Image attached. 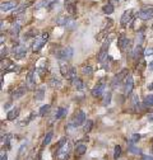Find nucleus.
Segmentation results:
<instances>
[{"mask_svg": "<svg viewBox=\"0 0 153 160\" xmlns=\"http://www.w3.org/2000/svg\"><path fill=\"white\" fill-rule=\"evenodd\" d=\"M152 28H153V24H152Z\"/></svg>", "mask_w": 153, "mask_h": 160, "instance_id": "8fccbe9b", "label": "nucleus"}, {"mask_svg": "<svg viewBox=\"0 0 153 160\" xmlns=\"http://www.w3.org/2000/svg\"><path fill=\"white\" fill-rule=\"evenodd\" d=\"M120 155H121V146L116 145V146H115V149H113V159L118 160L120 158Z\"/></svg>", "mask_w": 153, "mask_h": 160, "instance_id": "c756f323", "label": "nucleus"}, {"mask_svg": "<svg viewBox=\"0 0 153 160\" xmlns=\"http://www.w3.org/2000/svg\"><path fill=\"white\" fill-rule=\"evenodd\" d=\"M13 51H14V57L15 58H23L27 55V48L24 46H22V45L15 46L13 48Z\"/></svg>", "mask_w": 153, "mask_h": 160, "instance_id": "f8f14e48", "label": "nucleus"}, {"mask_svg": "<svg viewBox=\"0 0 153 160\" xmlns=\"http://www.w3.org/2000/svg\"><path fill=\"white\" fill-rule=\"evenodd\" d=\"M148 90H153V83H150V84H148Z\"/></svg>", "mask_w": 153, "mask_h": 160, "instance_id": "49530a36", "label": "nucleus"}, {"mask_svg": "<svg viewBox=\"0 0 153 160\" xmlns=\"http://www.w3.org/2000/svg\"><path fill=\"white\" fill-rule=\"evenodd\" d=\"M128 149H129V151H130V152H133V154H142V151H140V149H138V148H135V146H134V144H129V146H128Z\"/></svg>", "mask_w": 153, "mask_h": 160, "instance_id": "e433bc0d", "label": "nucleus"}, {"mask_svg": "<svg viewBox=\"0 0 153 160\" xmlns=\"http://www.w3.org/2000/svg\"><path fill=\"white\" fill-rule=\"evenodd\" d=\"M110 102H111V93H110V92H107V93L105 94V98H103V101H102V104L106 107V106H108V104H110Z\"/></svg>", "mask_w": 153, "mask_h": 160, "instance_id": "c9c22d12", "label": "nucleus"}, {"mask_svg": "<svg viewBox=\"0 0 153 160\" xmlns=\"http://www.w3.org/2000/svg\"><path fill=\"white\" fill-rule=\"evenodd\" d=\"M131 103H133V108H134V111H135V112L140 111V103H139V98H138V95H133V97H131Z\"/></svg>", "mask_w": 153, "mask_h": 160, "instance_id": "5701e85b", "label": "nucleus"}, {"mask_svg": "<svg viewBox=\"0 0 153 160\" xmlns=\"http://www.w3.org/2000/svg\"><path fill=\"white\" fill-rule=\"evenodd\" d=\"M152 150H153V140H152Z\"/></svg>", "mask_w": 153, "mask_h": 160, "instance_id": "09e8293b", "label": "nucleus"}, {"mask_svg": "<svg viewBox=\"0 0 153 160\" xmlns=\"http://www.w3.org/2000/svg\"><path fill=\"white\" fill-rule=\"evenodd\" d=\"M118 46H119V48H120L121 52H125V51H126V48H128V46H129V39L126 38L125 34H121V36L119 37V39H118Z\"/></svg>", "mask_w": 153, "mask_h": 160, "instance_id": "ddd939ff", "label": "nucleus"}, {"mask_svg": "<svg viewBox=\"0 0 153 160\" xmlns=\"http://www.w3.org/2000/svg\"><path fill=\"white\" fill-rule=\"evenodd\" d=\"M147 118H148V121H150V122H153V113H150V114H148V116H147Z\"/></svg>", "mask_w": 153, "mask_h": 160, "instance_id": "79ce46f5", "label": "nucleus"}, {"mask_svg": "<svg viewBox=\"0 0 153 160\" xmlns=\"http://www.w3.org/2000/svg\"><path fill=\"white\" fill-rule=\"evenodd\" d=\"M140 135L139 133H134V135H131V137L129 138V144H137L139 140H140Z\"/></svg>", "mask_w": 153, "mask_h": 160, "instance_id": "2f4dec72", "label": "nucleus"}, {"mask_svg": "<svg viewBox=\"0 0 153 160\" xmlns=\"http://www.w3.org/2000/svg\"><path fill=\"white\" fill-rule=\"evenodd\" d=\"M76 3H78V0H65V9L68 10L69 14H71V15L75 14Z\"/></svg>", "mask_w": 153, "mask_h": 160, "instance_id": "4468645a", "label": "nucleus"}, {"mask_svg": "<svg viewBox=\"0 0 153 160\" xmlns=\"http://www.w3.org/2000/svg\"><path fill=\"white\" fill-rule=\"evenodd\" d=\"M56 154H57V160H69V158H70V144L68 142L60 150H57Z\"/></svg>", "mask_w": 153, "mask_h": 160, "instance_id": "6e6552de", "label": "nucleus"}, {"mask_svg": "<svg viewBox=\"0 0 153 160\" xmlns=\"http://www.w3.org/2000/svg\"><path fill=\"white\" fill-rule=\"evenodd\" d=\"M49 111H50V106H49V104H45V106H42V107L40 108V112H38V113H40L41 117H44Z\"/></svg>", "mask_w": 153, "mask_h": 160, "instance_id": "4c0bfd02", "label": "nucleus"}, {"mask_svg": "<svg viewBox=\"0 0 153 160\" xmlns=\"http://www.w3.org/2000/svg\"><path fill=\"white\" fill-rule=\"evenodd\" d=\"M17 5H18L17 2H13V0H10V2H4V3H2V7H0V9H2L3 13H5V12L12 10V9H15Z\"/></svg>", "mask_w": 153, "mask_h": 160, "instance_id": "2eb2a0df", "label": "nucleus"}, {"mask_svg": "<svg viewBox=\"0 0 153 160\" xmlns=\"http://www.w3.org/2000/svg\"><path fill=\"white\" fill-rule=\"evenodd\" d=\"M47 39H49V32H42L41 36L37 37L34 41H33V43H32V50H33L34 52L40 51V50L44 47V45H45V42L47 41Z\"/></svg>", "mask_w": 153, "mask_h": 160, "instance_id": "7ed1b4c3", "label": "nucleus"}, {"mask_svg": "<svg viewBox=\"0 0 153 160\" xmlns=\"http://www.w3.org/2000/svg\"><path fill=\"white\" fill-rule=\"evenodd\" d=\"M103 90H105V79H101L100 82L92 88L91 94H92L94 98H97V97H101V95L103 94Z\"/></svg>", "mask_w": 153, "mask_h": 160, "instance_id": "0eeeda50", "label": "nucleus"}, {"mask_svg": "<svg viewBox=\"0 0 153 160\" xmlns=\"http://www.w3.org/2000/svg\"><path fill=\"white\" fill-rule=\"evenodd\" d=\"M49 4V0H38V2L34 3V8L36 9H40L42 7H46Z\"/></svg>", "mask_w": 153, "mask_h": 160, "instance_id": "72a5a7b5", "label": "nucleus"}, {"mask_svg": "<svg viewBox=\"0 0 153 160\" xmlns=\"http://www.w3.org/2000/svg\"><path fill=\"white\" fill-rule=\"evenodd\" d=\"M143 160H153V156H148V155H144V156H143Z\"/></svg>", "mask_w": 153, "mask_h": 160, "instance_id": "37998d69", "label": "nucleus"}, {"mask_svg": "<svg viewBox=\"0 0 153 160\" xmlns=\"http://www.w3.org/2000/svg\"><path fill=\"white\" fill-rule=\"evenodd\" d=\"M144 104L147 107H153V94H148L144 99Z\"/></svg>", "mask_w": 153, "mask_h": 160, "instance_id": "7c9ffc66", "label": "nucleus"}, {"mask_svg": "<svg viewBox=\"0 0 153 160\" xmlns=\"http://www.w3.org/2000/svg\"><path fill=\"white\" fill-rule=\"evenodd\" d=\"M112 38H113L112 34H110L108 38L105 39V42H103V45H102V47H101V50H100V52H98V55H97L98 62H105L107 58H110L108 55H107V51H108V47H110V43H111V41H112Z\"/></svg>", "mask_w": 153, "mask_h": 160, "instance_id": "f257e3e1", "label": "nucleus"}, {"mask_svg": "<svg viewBox=\"0 0 153 160\" xmlns=\"http://www.w3.org/2000/svg\"><path fill=\"white\" fill-rule=\"evenodd\" d=\"M129 74H128V70L126 69H123L119 74H116L113 76V79H112V82H111V85H112V88H116L118 85H120V83L123 82V80H125L126 79V76H128Z\"/></svg>", "mask_w": 153, "mask_h": 160, "instance_id": "423d86ee", "label": "nucleus"}, {"mask_svg": "<svg viewBox=\"0 0 153 160\" xmlns=\"http://www.w3.org/2000/svg\"><path fill=\"white\" fill-rule=\"evenodd\" d=\"M82 72H83L84 75H87V76H91V75L93 74V69H92L91 65H86V66L82 68Z\"/></svg>", "mask_w": 153, "mask_h": 160, "instance_id": "c85d7f7f", "label": "nucleus"}, {"mask_svg": "<svg viewBox=\"0 0 153 160\" xmlns=\"http://www.w3.org/2000/svg\"><path fill=\"white\" fill-rule=\"evenodd\" d=\"M33 72H34V71H31V72L28 74V76H27V83H28L29 85H34V80H33Z\"/></svg>", "mask_w": 153, "mask_h": 160, "instance_id": "ea45409f", "label": "nucleus"}, {"mask_svg": "<svg viewBox=\"0 0 153 160\" xmlns=\"http://www.w3.org/2000/svg\"><path fill=\"white\" fill-rule=\"evenodd\" d=\"M134 88V82H133V76L131 75H128L126 79L124 80V94L125 95H129L131 93Z\"/></svg>", "mask_w": 153, "mask_h": 160, "instance_id": "9b49d317", "label": "nucleus"}, {"mask_svg": "<svg viewBox=\"0 0 153 160\" xmlns=\"http://www.w3.org/2000/svg\"><path fill=\"white\" fill-rule=\"evenodd\" d=\"M71 85H73L76 90H82V89L84 88V83L82 82L79 78H74V79L71 80Z\"/></svg>", "mask_w": 153, "mask_h": 160, "instance_id": "aec40b11", "label": "nucleus"}, {"mask_svg": "<svg viewBox=\"0 0 153 160\" xmlns=\"http://www.w3.org/2000/svg\"><path fill=\"white\" fill-rule=\"evenodd\" d=\"M87 151V145L86 144H76L75 146V155H78V156H82L84 155Z\"/></svg>", "mask_w": 153, "mask_h": 160, "instance_id": "a211bd4d", "label": "nucleus"}, {"mask_svg": "<svg viewBox=\"0 0 153 160\" xmlns=\"http://www.w3.org/2000/svg\"><path fill=\"white\" fill-rule=\"evenodd\" d=\"M148 69H149V70H153V61H150V62H149V65H148Z\"/></svg>", "mask_w": 153, "mask_h": 160, "instance_id": "a18cd8bd", "label": "nucleus"}, {"mask_svg": "<svg viewBox=\"0 0 153 160\" xmlns=\"http://www.w3.org/2000/svg\"><path fill=\"white\" fill-rule=\"evenodd\" d=\"M38 34V31L37 29H34V28H32L31 31H28L26 34H24V38L26 39H28V38H32V37H36Z\"/></svg>", "mask_w": 153, "mask_h": 160, "instance_id": "473e14b6", "label": "nucleus"}, {"mask_svg": "<svg viewBox=\"0 0 153 160\" xmlns=\"http://www.w3.org/2000/svg\"><path fill=\"white\" fill-rule=\"evenodd\" d=\"M68 113V108L66 107H60V108H57L56 113H55V119H61L63 117H65Z\"/></svg>", "mask_w": 153, "mask_h": 160, "instance_id": "412c9836", "label": "nucleus"}, {"mask_svg": "<svg viewBox=\"0 0 153 160\" xmlns=\"http://www.w3.org/2000/svg\"><path fill=\"white\" fill-rule=\"evenodd\" d=\"M133 56H134V58H139L140 56H142V46L140 45H137V47H135V50H134V52H133Z\"/></svg>", "mask_w": 153, "mask_h": 160, "instance_id": "f704fd0d", "label": "nucleus"}, {"mask_svg": "<svg viewBox=\"0 0 153 160\" xmlns=\"http://www.w3.org/2000/svg\"><path fill=\"white\" fill-rule=\"evenodd\" d=\"M60 71H61V75L65 78V79H68V80H71L74 79V78H76V74H75V69L73 68V66H69V65H66V64H63L61 66H60Z\"/></svg>", "mask_w": 153, "mask_h": 160, "instance_id": "20e7f679", "label": "nucleus"}, {"mask_svg": "<svg viewBox=\"0 0 153 160\" xmlns=\"http://www.w3.org/2000/svg\"><path fill=\"white\" fill-rule=\"evenodd\" d=\"M92 128H93V121H91V119H87L86 123H84V127H83L84 133L91 132V130H92Z\"/></svg>", "mask_w": 153, "mask_h": 160, "instance_id": "bb28decb", "label": "nucleus"}, {"mask_svg": "<svg viewBox=\"0 0 153 160\" xmlns=\"http://www.w3.org/2000/svg\"><path fill=\"white\" fill-rule=\"evenodd\" d=\"M84 123H86V113L83 111H78V112L74 114L73 121L70 122L69 126L76 127V126H81V125H84Z\"/></svg>", "mask_w": 153, "mask_h": 160, "instance_id": "39448f33", "label": "nucleus"}, {"mask_svg": "<svg viewBox=\"0 0 153 160\" xmlns=\"http://www.w3.org/2000/svg\"><path fill=\"white\" fill-rule=\"evenodd\" d=\"M19 29H21V26H19V24H14V26L12 27V29H10V33H12L13 36H17V34L19 33Z\"/></svg>", "mask_w": 153, "mask_h": 160, "instance_id": "58836bf2", "label": "nucleus"}, {"mask_svg": "<svg viewBox=\"0 0 153 160\" xmlns=\"http://www.w3.org/2000/svg\"><path fill=\"white\" fill-rule=\"evenodd\" d=\"M73 53H74L73 47L66 46V47H60V48H57L55 56L59 58V60H65V61H68V60H70V58L73 57Z\"/></svg>", "mask_w": 153, "mask_h": 160, "instance_id": "f03ea898", "label": "nucleus"}, {"mask_svg": "<svg viewBox=\"0 0 153 160\" xmlns=\"http://www.w3.org/2000/svg\"><path fill=\"white\" fill-rule=\"evenodd\" d=\"M52 136H54V132H52V131H50V132L46 133V136H45V138H44V142H42V148H45L46 145H49V144L51 142Z\"/></svg>", "mask_w": 153, "mask_h": 160, "instance_id": "393cba45", "label": "nucleus"}, {"mask_svg": "<svg viewBox=\"0 0 153 160\" xmlns=\"http://www.w3.org/2000/svg\"><path fill=\"white\" fill-rule=\"evenodd\" d=\"M134 14V10L133 9H128V10H125L124 13H123V15H121V19H120V24L123 26V27H126L130 22H131V19H133V15Z\"/></svg>", "mask_w": 153, "mask_h": 160, "instance_id": "1a4fd4ad", "label": "nucleus"}, {"mask_svg": "<svg viewBox=\"0 0 153 160\" xmlns=\"http://www.w3.org/2000/svg\"><path fill=\"white\" fill-rule=\"evenodd\" d=\"M44 98H45V88L40 87L34 92V99L36 101H44Z\"/></svg>", "mask_w": 153, "mask_h": 160, "instance_id": "6ab92c4d", "label": "nucleus"}, {"mask_svg": "<svg viewBox=\"0 0 153 160\" xmlns=\"http://www.w3.org/2000/svg\"><path fill=\"white\" fill-rule=\"evenodd\" d=\"M26 87L24 85H21V87H18L17 89H15V92L13 93V98H15V99H18V98H21V97H23L24 94H26Z\"/></svg>", "mask_w": 153, "mask_h": 160, "instance_id": "f3484780", "label": "nucleus"}, {"mask_svg": "<svg viewBox=\"0 0 153 160\" xmlns=\"http://www.w3.org/2000/svg\"><path fill=\"white\" fill-rule=\"evenodd\" d=\"M18 114H19V108L17 107V108H13L12 111H9V112H8L7 118L9 119V121H13V119H15V118L18 117Z\"/></svg>", "mask_w": 153, "mask_h": 160, "instance_id": "4be33fe9", "label": "nucleus"}, {"mask_svg": "<svg viewBox=\"0 0 153 160\" xmlns=\"http://www.w3.org/2000/svg\"><path fill=\"white\" fill-rule=\"evenodd\" d=\"M112 2H116V0H110V3H111V4H112Z\"/></svg>", "mask_w": 153, "mask_h": 160, "instance_id": "de8ad7c7", "label": "nucleus"}, {"mask_svg": "<svg viewBox=\"0 0 153 160\" xmlns=\"http://www.w3.org/2000/svg\"><path fill=\"white\" fill-rule=\"evenodd\" d=\"M50 87L51 88H60L61 87V82H60V80L59 79H56L55 76L54 78H51V80H50Z\"/></svg>", "mask_w": 153, "mask_h": 160, "instance_id": "b1692460", "label": "nucleus"}, {"mask_svg": "<svg viewBox=\"0 0 153 160\" xmlns=\"http://www.w3.org/2000/svg\"><path fill=\"white\" fill-rule=\"evenodd\" d=\"M138 18L142 19V21H148L153 17V7H149V8H143L138 12Z\"/></svg>", "mask_w": 153, "mask_h": 160, "instance_id": "9d476101", "label": "nucleus"}, {"mask_svg": "<svg viewBox=\"0 0 153 160\" xmlns=\"http://www.w3.org/2000/svg\"><path fill=\"white\" fill-rule=\"evenodd\" d=\"M152 55H153V48H150V47L145 48L143 52V56H152Z\"/></svg>", "mask_w": 153, "mask_h": 160, "instance_id": "a19ab883", "label": "nucleus"}, {"mask_svg": "<svg viewBox=\"0 0 153 160\" xmlns=\"http://www.w3.org/2000/svg\"><path fill=\"white\" fill-rule=\"evenodd\" d=\"M111 28H112V21L110 22V24H108V26H105V27L102 28V31L97 34V37H96V38H97V41H101V39H102L103 37L110 36V34H108V32L111 31Z\"/></svg>", "mask_w": 153, "mask_h": 160, "instance_id": "dca6fc26", "label": "nucleus"}, {"mask_svg": "<svg viewBox=\"0 0 153 160\" xmlns=\"http://www.w3.org/2000/svg\"><path fill=\"white\" fill-rule=\"evenodd\" d=\"M102 10H103V13L107 14V15H108V14H112V13H113V5H112L111 3H107V4L103 5Z\"/></svg>", "mask_w": 153, "mask_h": 160, "instance_id": "a878e982", "label": "nucleus"}, {"mask_svg": "<svg viewBox=\"0 0 153 160\" xmlns=\"http://www.w3.org/2000/svg\"><path fill=\"white\" fill-rule=\"evenodd\" d=\"M68 144V137H63V138H60V141L57 142L56 145H55V149H56V151L57 150H60L63 146H65Z\"/></svg>", "mask_w": 153, "mask_h": 160, "instance_id": "cd10ccee", "label": "nucleus"}, {"mask_svg": "<svg viewBox=\"0 0 153 160\" xmlns=\"http://www.w3.org/2000/svg\"><path fill=\"white\" fill-rule=\"evenodd\" d=\"M2 160H8V155L3 152V154H2Z\"/></svg>", "mask_w": 153, "mask_h": 160, "instance_id": "c03bdc74", "label": "nucleus"}]
</instances>
